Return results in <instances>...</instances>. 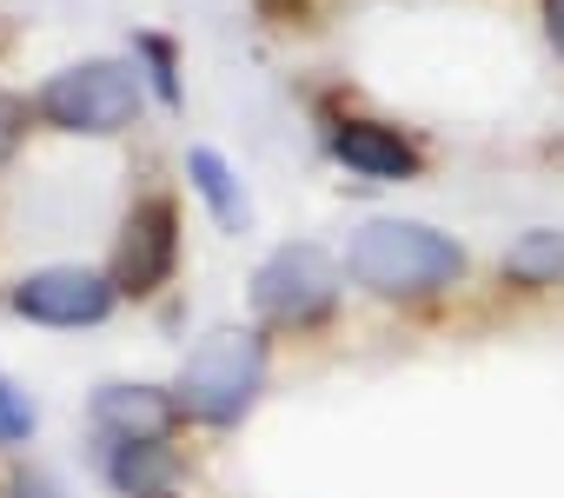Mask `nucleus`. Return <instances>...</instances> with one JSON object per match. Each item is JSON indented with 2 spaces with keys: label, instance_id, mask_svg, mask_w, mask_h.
<instances>
[{
  "label": "nucleus",
  "instance_id": "nucleus-2",
  "mask_svg": "<svg viewBox=\"0 0 564 498\" xmlns=\"http://www.w3.org/2000/svg\"><path fill=\"white\" fill-rule=\"evenodd\" d=\"M259 379H265V339L246 333V326H219L186 353V366L173 379V399L199 425H232L259 399Z\"/></svg>",
  "mask_w": 564,
  "mask_h": 498
},
{
  "label": "nucleus",
  "instance_id": "nucleus-3",
  "mask_svg": "<svg viewBox=\"0 0 564 498\" xmlns=\"http://www.w3.org/2000/svg\"><path fill=\"white\" fill-rule=\"evenodd\" d=\"M34 113L61 133H127L140 113V80L120 61H80L34 94Z\"/></svg>",
  "mask_w": 564,
  "mask_h": 498
},
{
  "label": "nucleus",
  "instance_id": "nucleus-8",
  "mask_svg": "<svg viewBox=\"0 0 564 498\" xmlns=\"http://www.w3.org/2000/svg\"><path fill=\"white\" fill-rule=\"evenodd\" d=\"M333 160L352 166L359 180H412L419 173V147L399 127H379V120H346L333 133Z\"/></svg>",
  "mask_w": 564,
  "mask_h": 498
},
{
  "label": "nucleus",
  "instance_id": "nucleus-1",
  "mask_svg": "<svg viewBox=\"0 0 564 498\" xmlns=\"http://www.w3.org/2000/svg\"><path fill=\"white\" fill-rule=\"evenodd\" d=\"M346 267L379 300H432L465 280V246L425 219H366L346 246Z\"/></svg>",
  "mask_w": 564,
  "mask_h": 498
},
{
  "label": "nucleus",
  "instance_id": "nucleus-14",
  "mask_svg": "<svg viewBox=\"0 0 564 498\" xmlns=\"http://www.w3.org/2000/svg\"><path fill=\"white\" fill-rule=\"evenodd\" d=\"M21 133H28V107L0 94V160H8V153L21 147Z\"/></svg>",
  "mask_w": 564,
  "mask_h": 498
},
{
  "label": "nucleus",
  "instance_id": "nucleus-12",
  "mask_svg": "<svg viewBox=\"0 0 564 498\" xmlns=\"http://www.w3.org/2000/svg\"><path fill=\"white\" fill-rule=\"evenodd\" d=\"M140 61L153 67L160 100H166V107H180V100H186V87H180V54H173V41H166V34H140Z\"/></svg>",
  "mask_w": 564,
  "mask_h": 498
},
{
  "label": "nucleus",
  "instance_id": "nucleus-6",
  "mask_svg": "<svg viewBox=\"0 0 564 498\" xmlns=\"http://www.w3.org/2000/svg\"><path fill=\"white\" fill-rule=\"evenodd\" d=\"M120 286L94 267H41L14 286V313L34 326H100L113 313Z\"/></svg>",
  "mask_w": 564,
  "mask_h": 498
},
{
  "label": "nucleus",
  "instance_id": "nucleus-7",
  "mask_svg": "<svg viewBox=\"0 0 564 498\" xmlns=\"http://www.w3.org/2000/svg\"><path fill=\"white\" fill-rule=\"evenodd\" d=\"M87 412H94V432L113 445H160L180 419V399L160 386H100Z\"/></svg>",
  "mask_w": 564,
  "mask_h": 498
},
{
  "label": "nucleus",
  "instance_id": "nucleus-9",
  "mask_svg": "<svg viewBox=\"0 0 564 498\" xmlns=\"http://www.w3.org/2000/svg\"><path fill=\"white\" fill-rule=\"evenodd\" d=\"M107 472L127 498H173V485H180V458L166 452V439L160 445H113Z\"/></svg>",
  "mask_w": 564,
  "mask_h": 498
},
{
  "label": "nucleus",
  "instance_id": "nucleus-13",
  "mask_svg": "<svg viewBox=\"0 0 564 498\" xmlns=\"http://www.w3.org/2000/svg\"><path fill=\"white\" fill-rule=\"evenodd\" d=\"M34 432V405L8 386V379H0V445H21Z\"/></svg>",
  "mask_w": 564,
  "mask_h": 498
},
{
  "label": "nucleus",
  "instance_id": "nucleus-15",
  "mask_svg": "<svg viewBox=\"0 0 564 498\" xmlns=\"http://www.w3.org/2000/svg\"><path fill=\"white\" fill-rule=\"evenodd\" d=\"M8 498H67V491H61V478H47V472H21Z\"/></svg>",
  "mask_w": 564,
  "mask_h": 498
},
{
  "label": "nucleus",
  "instance_id": "nucleus-5",
  "mask_svg": "<svg viewBox=\"0 0 564 498\" xmlns=\"http://www.w3.org/2000/svg\"><path fill=\"white\" fill-rule=\"evenodd\" d=\"M173 260H180V206H173L166 193H147V199L127 213V226H120V246H113L107 280H113L120 293L147 300V293H160V280L173 273Z\"/></svg>",
  "mask_w": 564,
  "mask_h": 498
},
{
  "label": "nucleus",
  "instance_id": "nucleus-16",
  "mask_svg": "<svg viewBox=\"0 0 564 498\" xmlns=\"http://www.w3.org/2000/svg\"><path fill=\"white\" fill-rule=\"evenodd\" d=\"M544 34H551V47L564 54V0H544Z\"/></svg>",
  "mask_w": 564,
  "mask_h": 498
},
{
  "label": "nucleus",
  "instance_id": "nucleus-10",
  "mask_svg": "<svg viewBox=\"0 0 564 498\" xmlns=\"http://www.w3.org/2000/svg\"><path fill=\"white\" fill-rule=\"evenodd\" d=\"M505 280H518V286H557L564 280V232L557 226L524 232L511 253H505Z\"/></svg>",
  "mask_w": 564,
  "mask_h": 498
},
{
  "label": "nucleus",
  "instance_id": "nucleus-11",
  "mask_svg": "<svg viewBox=\"0 0 564 498\" xmlns=\"http://www.w3.org/2000/svg\"><path fill=\"white\" fill-rule=\"evenodd\" d=\"M186 173H193V186H199V199L213 206V219H219V226H239V219H246V213H239L232 166H226L213 147H193V153H186Z\"/></svg>",
  "mask_w": 564,
  "mask_h": 498
},
{
  "label": "nucleus",
  "instance_id": "nucleus-4",
  "mask_svg": "<svg viewBox=\"0 0 564 498\" xmlns=\"http://www.w3.org/2000/svg\"><path fill=\"white\" fill-rule=\"evenodd\" d=\"M246 300L272 326H313V320H326L339 306V267L319 253V246H279L272 260H259Z\"/></svg>",
  "mask_w": 564,
  "mask_h": 498
}]
</instances>
